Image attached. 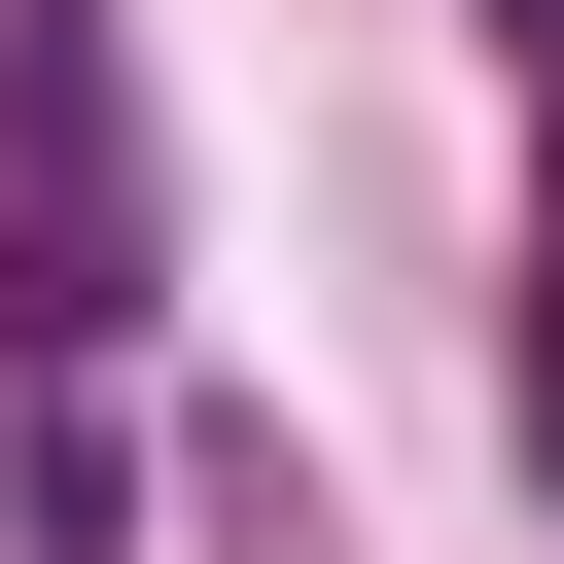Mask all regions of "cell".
<instances>
[{
	"label": "cell",
	"instance_id": "1",
	"mask_svg": "<svg viewBox=\"0 0 564 564\" xmlns=\"http://www.w3.org/2000/svg\"><path fill=\"white\" fill-rule=\"evenodd\" d=\"M529 388H564V282H529Z\"/></svg>",
	"mask_w": 564,
	"mask_h": 564
},
{
	"label": "cell",
	"instance_id": "2",
	"mask_svg": "<svg viewBox=\"0 0 564 564\" xmlns=\"http://www.w3.org/2000/svg\"><path fill=\"white\" fill-rule=\"evenodd\" d=\"M529 70H564V0H529Z\"/></svg>",
	"mask_w": 564,
	"mask_h": 564
}]
</instances>
